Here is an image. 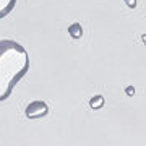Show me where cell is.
<instances>
[{"mask_svg": "<svg viewBox=\"0 0 146 146\" xmlns=\"http://www.w3.org/2000/svg\"><path fill=\"white\" fill-rule=\"evenodd\" d=\"M29 70V54L20 42L0 39V102L7 101Z\"/></svg>", "mask_w": 146, "mask_h": 146, "instance_id": "obj_1", "label": "cell"}, {"mask_svg": "<svg viewBox=\"0 0 146 146\" xmlns=\"http://www.w3.org/2000/svg\"><path fill=\"white\" fill-rule=\"evenodd\" d=\"M25 114L28 119H42L49 114V106L44 101H33L26 106Z\"/></svg>", "mask_w": 146, "mask_h": 146, "instance_id": "obj_2", "label": "cell"}, {"mask_svg": "<svg viewBox=\"0 0 146 146\" xmlns=\"http://www.w3.org/2000/svg\"><path fill=\"white\" fill-rule=\"evenodd\" d=\"M16 5V0H0V20L5 18Z\"/></svg>", "mask_w": 146, "mask_h": 146, "instance_id": "obj_3", "label": "cell"}, {"mask_svg": "<svg viewBox=\"0 0 146 146\" xmlns=\"http://www.w3.org/2000/svg\"><path fill=\"white\" fill-rule=\"evenodd\" d=\"M68 34L73 37V39H80L83 36V29H81V25L80 23H73L68 26Z\"/></svg>", "mask_w": 146, "mask_h": 146, "instance_id": "obj_4", "label": "cell"}, {"mask_svg": "<svg viewBox=\"0 0 146 146\" xmlns=\"http://www.w3.org/2000/svg\"><path fill=\"white\" fill-rule=\"evenodd\" d=\"M102 104H104V98H102L101 94H98V96L91 98V101H89V106H91L93 109H101V107H102Z\"/></svg>", "mask_w": 146, "mask_h": 146, "instance_id": "obj_5", "label": "cell"}, {"mask_svg": "<svg viewBox=\"0 0 146 146\" xmlns=\"http://www.w3.org/2000/svg\"><path fill=\"white\" fill-rule=\"evenodd\" d=\"M123 2H125V5L130 7V8H135L136 7V0H123Z\"/></svg>", "mask_w": 146, "mask_h": 146, "instance_id": "obj_6", "label": "cell"}, {"mask_svg": "<svg viewBox=\"0 0 146 146\" xmlns=\"http://www.w3.org/2000/svg\"><path fill=\"white\" fill-rule=\"evenodd\" d=\"M125 93L131 96V94H133V88H131V86H130V88H127V89H125Z\"/></svg>", "mask_w": 146, "mask_h": 146, "instance_id": "obj_7", "label": "cell"}]
</instances>
